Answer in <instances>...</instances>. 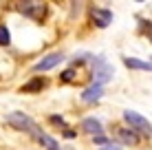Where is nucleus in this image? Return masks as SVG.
Returning a JSON list of instances; mask_svg holds the SVG:
<instances>
[{"instance_id": "nucleus-11", "label": "nucleus", "mask_w": 152, "mask_h": 150, "mask_svg": "<svg viewBox=\"0 0 152 150\" xmlns=\"http://www.w3.org/2000/svg\"><path fill=\"white\" fill-rule=\"evenodd\" d=\"M124 64L128 69H141V71H152V62H141L137 58H124Z\"/></svg>"}, {"instance_id": "nucleus-9", "label": "nucleus", "mask_w": 152, "mask_h": 150, "mask_svg": "<svg viewBox=\"0 0 152 150\" xmlns=\"http://www.w3.org/2000/svg\"><path fill=\"white\" fill-rule=\"evenodd\" d=\"M119 139H121V143H128V146H137L139 143V137L132 128H121L119 130Z\"/></svg>"}, {"instance_id": "nucleus-10", "label": "nucleus", "mask_w": 152, "mask_h": 150, "mask_svg": "<svg viewBox=\"0 0 152 150\" xmlns=\"http://www.w3.org/2000/svg\"><path fill=\"white\" fill-rule=\"evenodd\" d=\"M35 139H38V141H40L46 150H60V143H57L53 137H49L46 132H42V130L38 132V135H35Z\"/></svg>"}, {"instance_id": "nucleus-5", "label": "nucleus", "mask_w": 152, "mask_h": 150, "mask_svg": "<svg viewBox=\"0 0 152 150\" xmlns=\"http://www.w3.org/2000/svg\"><path fill=\"white\" fill-rule=\"evenodd\" d=\"M20 11L24 15H31V18H42L46 7H44V2H22L20 4Z\"/></svg>"}, {"instance_id": "nucleus-8", "label": "nucleus", "mask_w": 152, "mask_h": 150, "mask_svg": "<svg viewBox=\"0 0 152 150\" xmlns=\"http://www.w3.org/2000/svg\"><path fill=\"white\" fill-rule=\"evenodd\" d=\"M82 128L86 132H91V135H102V121L99 119H95V117H86V119L82 121Z\"/></svg>"}, {"instance_id": "nucleus-13", "label": "nucleus", "mask_w": 152, "mask_h": 150, "mask_svg": "<svg viewBox=\"0 0 152 150\" xmlns=\"http://www.w3.org/2000/svg\"><path fill=\"white\" fill-rule=\"evenodd\" d=\"M11 42V35H9V29L0 24V44H9Z\"/></svg>"}, {"instance_id": "nucleus-12", "label": "nucleus", "mask_w": 152, "mask_h": 150, "mask_svg": "<svg viewBox=\"0 0 152 150\" xmlns=\"http://www.w3.org/2000/svg\"><path fill=\"white\" fill-rule=\"evenodd\" d=\"M46 86V80H42V77H35V80H31L29 84L22 86V93H33V91H42Z\"/></svg>"}, {"instance_id": "nucleus-6", "label": "nucleus", "mask_w": 152, "mask_h": 150, "mask_svg": "<svg viewBox=\"0 0 152 150\" xmlns=\"http://www.w3.org/2000/svg\"><path fill=\"white\" fill-rule=\"evenodd\" d=\"M104 95V86H99V84H91L88 89H84V93H82V102H97L99 97Z\"/></svg>"}, {"instance_id": "nucleus-4", "label": "nucleus", "mask_w": 152, "mask_h": 150, "mask_svg": "<svg viewBox=\"0 0 152 150\" xmlns=\"http://www.w3.org/2000/svg\"><path fill=\"white\" fill-rule=\"evenodd\" d=\"M62 60H64V53H57V51H55V53H49L46 58H42L38 64L33 66V69H35V71H51L53 66L60 64Z\"/></svg>"}, {"instance_id": "nucleus-2", "label": "nucleus", "mask_w": 152, "mask_h": 150, "mask_svg": "<svg viewBox=\"0 0 152 150\" xmlns=\"http://www.w3.org/2000/svg\"><path fill=\"white\" fill-rule=\"evenodd\" d=\"M113 75H115V69H113V66L108 64L102 55H99V58H95V84L104 86V82L113 80Z\"/></svg>"}, {"instance_id": "nucleus-17", "label": "nucleus", "mask_w": 152, "mask_h": 150, "mask_svg": "<svg viewBox=\"0 0 152 150\" xmlns=\"http://www.w3.org/2000/svg\"><path fill=\"white\" fill-rule=\"evenodd\" d=\"M99 150H121V146H117V143H106V146L99 148Z\"/></svg>"}, {"instance_id": "nucleus-16", "label": "nucleus", "mask_w": 152, "mask_h": 150, "mask_svg": "<svg viewBox=\"0 0 152 150\" xmlns=\"http://www.w3.org/2000/svg\"><path fill=\"white\" fill-rule=\"evenodd\" d=\"M73 80V71L69 69V71H64V73H62V82H71Z\"/></svg>"}, {"instance_id": "nucleus-15", "label": "nucleus", "mask_w": 152, "mask_h": 150, "mask_svg": "<svg viewBox=\"0 0 152 150\" xmlns=\"http://www.w3.org/2000/svg\"><path fill=\"white\" fill-rule=\"evenodd\" d=\"M95 143H97V146H106V143H108V139L104 137V135H97V137H95Z\"/></svg>"}, {"instance_id": "nucleus-14", "label": "nucleus", "mask_w": 152, "mask_h": 150, "mask_svg": "<svg viewBox=\"0 0 152 150\" xmlns=\"http://www.w3.org/2000/svg\"><path fill=\"white\" fill-rule=\"evenodd\" d=\"M141 27L145 29V33H148V40L152 42V22H150V20H143V22H141Z\"/></svg>"}, {"instance_id": "nucleus-1", "label": "nucleus", "mask_w": 152, "mask_h": 150, "mask_svg": "<svg viewBox=\"0 0 152 150\" xmlns=\"http://www.w3.org/2000/svg\"><path fill=\"white\" fill-rule=\"evenodd\" d=\"M7 124H11L13 128H18V130H24V132H29V135H33V137L40 132L38 124L31 119L29 115H24V113H20V110L9 113V115H7Z\"/></svg>"}, {"instance_id": "nucleus-3", "label": "nucleus", "mask_w": 152, "mask_h": 150, "mask_svg": "<svg viewBox=\"0 0 152 150\" xmlns=\"http://www.w3.org/2000/svg\"><path fill=\"white\" fill-rule=\"evenodd\" d=\"M124 119L130 124V128H134V130H139V132H145V135L152 132L150 121L145 119V117H141L139 113H134V110H124Z\"/></svg>"}, {"instance_id": "nucleus-7", "label": "nucleus", "mask_w": 152, "mask_h": 150, "mask_svg": "<svg viewBox=\"0 0 152 150\" xmlns=\"http://www.w3.org/2000/svg\"><path fill=\"white\" fill-rule=\"evenodd\" d=\"M93 20L97 22V27H108L113 22V13L108 9H93Z\"/></svg>"}]
</instances>
